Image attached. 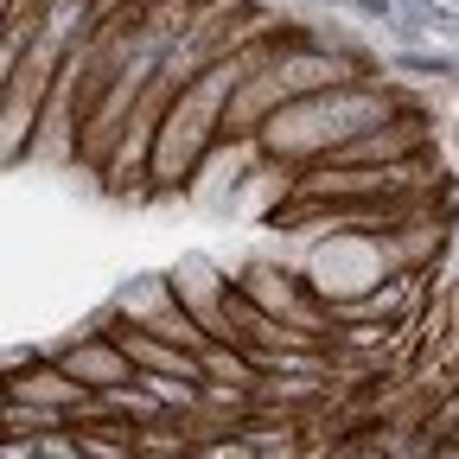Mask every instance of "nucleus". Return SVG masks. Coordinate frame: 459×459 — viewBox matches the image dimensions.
<instances>
[{"instance_id": "nucleus-1", "label": "nucleus", "mask_w": 459, "mask_h": 459, "mask_svg": "<svg viewBox=\"0 0 459 459\" xmlns=\"http://www.w3.org/2000/svg\"><path fill=\"white\" fill-rule=\"evenodd\" d=\"M57 364H65L77 383H90L96 395H102V389H122V383H134V377H141V370H134V358L122 351V338H115V332H90L77 351H65Z\"/></svg>"}, {"instance_id": "nucleus-2", "label": "nucleus", "mask_w": 459, "mask_h": 459, "mask_svg": "<svg viewBox=\"0 0 459 459\" xmlns=\"http://www.w3.org/2000/svg\"><path fill=\"white\" fill-rule=\"evenodd\" d=\"M415 307V274H395V281H383V287H370V294H358L351 307H344V319H402Z\"/></svg>"}, {"instance_id": "nucleus-3", "label": "nucleus", "mask_w": 459, "mask_h": 459, "mask_svg": "<svg viewBox=\"0 0 459 459\" xmlns=\"http://www.w3.org/2000/svg\"><path fill=\"white\" fill-rule=\"evenodd\" d=\"M395 71H409V77H434V83H459V45L453 51H421V45H402L389 57Z\"/></svg>"}, {"instance_id": "nucleus-4", "label": "nucleus", "mask_w": 459, "mask_h": 459, "mask_svg": "<svg viewBox=\"0 0 459 459\" xmlns=\"http://www.w3.org/2000/svg\"><path fill=\"white\" fill-rule=\"evenodd\" d=\"M344 7H351L358 20H377V26H395V20H402L395 0H344Z\"/></svg>"}, {"instance_id": "nucleus-5", "label": "nucleus", "mask_w": 459, "mask_h": 459, "mask_svg": "<svg viewBox=\"0 0 459 459\" xmlns=\"http://www.w3.org/2000/svg\"><path fill=\"white\" fill-rule=\"evenodd\" d=\"M0 459H39V440L32 434H7L0 440Z\"/></svg>"}, {"instance_id": "nucleus-6", "label": "nucleus", "mask_w": 459, "mask_h": 459, "mask_svg": "<svg viewBox=\"0 0 459 459\" xmlns=\"http://www.w3.org/2000/svg\"><path fill=\"white\" fill-rule=\"evenodd\" d=\"M434 453H440V459H459V434H453V440H440Z\"/></svg>"}, {"instance_id": "nucleus-7", "label": "nucleus", "mask_w": 459, "mask_h": 459, "mask_svg": "<svg viewBox=\"0 0 459 459\" xmlns=\"http://www.w3.org/2000/svg\"><path fill=\"white\" fill-rule=\"evenodd\" d=\"M395 7H402V13H409V7H421V0H395Z\"/></svg>"}, {"instance_id": "nucleus-8", "label": "nucleus", "mask_w": 459, "mask_h": 459, "mask_svg": "<svg viewBox=\"0 0 459 459\" xmlns=\"http://www.w3.org/2000/svg\"><path fill=\"white\" fill-rule=\"evenodd\" d=\"M428 459H440V453H428Z\"/></svg>"}]
</instances>
